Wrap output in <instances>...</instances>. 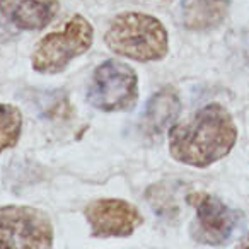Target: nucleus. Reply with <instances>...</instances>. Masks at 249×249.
Masks as SVG:
<instances>
[{"instance_id": "obj_5", "label": "nucleus", "mask_w": 249, "mask_h": 249, "mask_svg": "<svg viewBox=\"0 0 249 249\" xmlns=\"http://www.w3.org/2000/svg\"><path fill=\"white\" fill-rule=\"evenodd\" d=\"M55 229L48 213L28 205L0 207V249H50Z\"/></svg>"}, {"instance_id": "obj_1", "label": "nucleus", "mask_w": 249, "mask_h": 249, "mask_svg": "<svg viewBox=\"0 0 249 249\" xmlns=\"http://www.w3.org/2000/svg\"><path fill=\"white\" fill-rule=\"evenodd\" d=\"M237 124L231 111L218 103L201 106L190 120L167 130V147L174 160L198 169L212 166L232 152Z\"/></svg>"}, {"instance_id": "obj_8", "label": "nucleus", "mask_w": 249, "mask_h": 249, "mask_svg": "<svg viewBox=\"0 0 249 249\" xmlns=\"http://www.w3.org/2000/svg\"><path fill=\"white\" fill-rule=\"evenodd\" d=\"M58 11V0H0V14L24 31H38L50 26Z\"/></svg>"}, {"instance_id": "obj_3", "label": "nucleus", "mask_w": 249, "mask_h": 249, "mask_svg": "<svg viewBox=\"0 0 249 249\" xmlns=\"http://www.w3.org/2000/svg\"><path fill=\"white\" fill-rule=\"evenodd\" d=\"M94 41V28L84 16L75 14L58 31L48 33L36 43L31 55L33 70L43 75H55L75 58L86 55Z\"/></svg>"}, {"instance_id": "obj_7", "label": "nucleus", "mask_w": 249, "mask_h": 249, "mask_svg": "<svg viewBox=\"0 0 249 249\" xmlns=\"http://www.w3.org/2000/svg\"><path fill=\"white\" fill-rule=\"evenodd\" d=\"M94 237H128L143 224L137 205L121 198H97L84 210Z\"/></svg>"}, {"instance_id": "obj_9", "label": "nucleus", "mask_w": 249, "mask_h": 249, "mask_svg": "<svg viewBox=\"0 0 249 249\" xmlns=\"http://www.w3.org/2000/svg\"><path fill=\"white\" fill-rule=\"evenodd\" d=\"M231 11V0H184L179 21L188 31H212L224 24Z\"/></svg>"}, {"instance_id": "obj_12", "label": "nucleus", "mask_w": 249, "mask_h": 249, "mask_svg": "<svg viewBox=\"0 0 249 249\" xmlns=\"http://www.w3.org/2000/svg\"><path fill=\"white\" fill-rule=\"evenodd\" d=\"M237 246H239V248H249V232L241 239V241H239Z\"/></svg>"}, {"instance_id": "obj_2", "label": "nucleus", "mask_w": 249, "mask_h": 249, "mask_svg": "<svg viewBox=\"0 0 249 249\" xmlns=\"http://www.w3.org/2000/svg\"><path fill=\"white\" fill-rule=\"evenodd\" d=\"M104 45L133 62H160L169 52V33L156 16L128 11L113 18L104 33Z\"/></svg>"}, {"instance_id": "obj_4", "label": "nucleus", "mask_w": 249, "mask_h": 249, "mask_svg": "<svg viewBox=\"0 0 249 249\" xmlns=\"http://www.w3.org/2000/svg\"><path fill=\"white\" fill-rule=\"evenodd\" d=\"M139 101V75L128 63L104 60L94 69L87 86V103L103 113H121L135 107Z\"/></svg>"}, {"instance_id": "obj_6", "label": "nucleus", "mask_w": 249, "mask_h": 249, "mask_svg": "<svg viewBox=\"0 0 249 249\" xmlns=\"http://www.w3.org/2000/svg\"><path fill=\"white\" fill-rule=\"evenodd\" d=\"M186 203L195 210V222L191 224L190 234L196 244H225L241 224V212L234 210L220 198L207 191L188 193Z\"/></svg>"}, {"instance_id": "obj_10", "label": "nucleus", "mask_w": 249, "mask_h": 249, "mask_svg": "<svg viewBox=\"0 0 249 249\" xmlns=\"http://www.w3.org/2000/svg\"><path fill=\"white\" fill-rule=\"evenodd\" d=\"M181 111V101L173 87L157 90L149 99L142 118V128L149 137H159L174 124Z\"/></svg>"}, {"instance_id": "obj_11", "label": "nucleus", "mask_w": 249, "mask_h": 249, "mask_svg": "<svg viewBox=\"0 0 249 249\" xmlns=\"http://www.w3.org/2000/svg\"><path fill=\"white\" fill-rule=\"evenodd\" d=\"M22 133V113L19 107L0 103V154L18 145Z\"/></svg>"}]
</instances>
